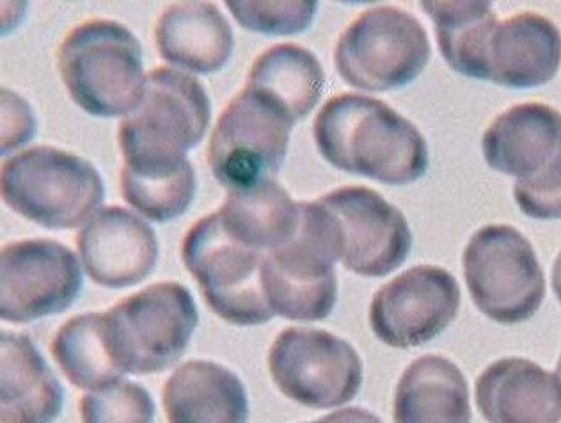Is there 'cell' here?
I'll return each instance as SVG.
<instances>
[{"label":"cell","mask_w":561,"mask_h":423,"mask_svg":"<svg viewBox=\"0 0 561 423\" xmlns=\"http://www.w3.org/2000/svg\"><path fill=\"white\" fill-rule=\"evenodd\" d=\"M552 290L557 294L558 301L561 305V251L558 254L557 260H554V265H552Z\"/></svg>","instance_id":"31"},{"label":"cell","mask_w":561,"mask_h":423,"mask_svg":"<svg viewBox=\"0 0 561 423\" xmlns=\"http://www.w3.org/2000/svg\"><path fill=\"white\" fill-rule=\"evenodd\" d=\"M393 422L471 423L469 388L462 370L448 357H417L398 381Z\"/></svg>","instance_id":"22"},{"label":"cell","mask_w":561,"mask_h":423,"mask_svg":"<svg viewBox=\"0 0 561 423\" xmlns=\"http://www.w3.org/2000/svg\"><path fill=\"white\" fill-rule=\"evenodd\" d=\"M483 159L517 179L515 203L540 221L561 219V113L551 105H514L489 125Z\"/></svg>","instance_id":"4"},{"label":"cell","mask_w":561,"mask_h":423,"mask_svg":"<svg viewBox=\"0 0 561 423\" xmlns=\"http://www.w3.org/2000/svg\"><path fill=\"white\" fill-rule=\"evenodd\" d=\"M294 125L271 99L243 88L211 133L208 165L217 182L231 193L276 180Z\"/></svg>","instance_id":"11"},{"label":"cell","mask_w":561,"mask_h":423,"mask_svg":"<svg viewBox=\"0 0 561 423\" xmlns=\"http://www.w3.org/2000/svg\"><path fill=\"white\" fill-rule=\"evenodd\" d=\"M557 377H558V379H560V382H561V356H560V362H558Z\"/></svg>","instance_id":"32"},{"label":"cell","mask_w":561,"mask_h":423,"mask_svg":"<svg viewBox=\"0 0 561 423\" xmlns=\"http://www.w3.org/2000/svg\"><path fill=\"white\" fill-rule=\"evenodd\" d=\"M460 299L454 274L417 265L375 291L368 313L371 331L389 347H421L448 330L459 316Z\"/></svg>","instance_id":"15"},{"label":"cell","mask_w":561,"mask_h":423,"mask_svg":"<svg viewBox=\"0 0 561 423\" xmlns=\"http://www.w3.org/2000/svg\"><path fill=\"white\" fill-rule=\"evenodd\" d=\"M313 137L320 156L336 170L380 184H412L431 162L416 125L365 94L332 96L314 118Z\"/></svg>","instance_id":"1"},{"label":"cell","mask_w":561,"mask_h":423,"mask_svg":"<svg viewBox=\"0 0 561 423\" xmlns=\"http://www.w3.org/2000/svg\"><path fill=\"white\" fill-rule=\"evenodd\" d=\"M277 390L309 410H332L356 399L363 362L356 348L329 331L286 328L268 351Z\"/></svg>","instance_id":"12"},{"label":"cell","mask_w":561,"mask_h":423,"mask_svg":"<svg viewBox=\"0 0 561 423\" xmlns=\"http://www.w3.org/2000/svg\"><path fill=\"white\" fill-rule=\"evenodd\" d=\"M434 22L440 54L460 76L480 80L486 36L497 22L491 2H421Z\"/></svg>","instance_id":"26"},{"label":"cell","mask_w":561,"mask_h":423,"mask_svg":"<svg viewBox=\"0 0 561 423\" xmlns=\"http://www.w3.org/2000/svg\"><path fill=\"white\" fill-rule=\"evenodd\" d=\"M210 116V99L196 77L173 68L151 71L139 105L117 127L123 170L137 174L182 170L188 164L187 151L205 137Z\"/></svg>","instance_id":"2"},{"label":"cell","mask_w":561,"mask_h":423,"mask_svg":"<svg viewBox=\"0 0 561 423\" xmlns=\"http://www.w3.org/2000/svg\"><path fill=\"white\" fill-rule=\"evenodd\" d=\"M560 65V28L542 14L520 13L497 20L491 28L480 80L529 90L551 82Z\"/></svg>","instance_id":"17"},{"label":"cell","mask_w":561,"mask_h":423,"mask_svg":"<svg viewBox=\"0 0 561 423\" xmlns=\"http://www.w3.org/2000/svg\"><path fill=\"white\" fill-rule=\"evenodd\" d=\"M82 423H153L154 402L137 382L119 379L80 399Z\"/></svg>","instance_id":"28"},{"label":"cell","mask_w":561,"mask_h":423,"mask_svg":"<svg viewBox=\"0 0 561 423\" xmlns=\"http://www.w3.org/2000/svg\"><path fill=\"white\" fill-rule=\"evenodd\" d=\"M431 61V42L420 20L393 5L360 13L337 39L334 65L357 90H398L411 84Z\"/></svg>","instance_id":"8"},{"label":"cell","mask_w":561,"mask_h":423,"mask_svg":"<svg viewBox=\"0 0 561 423\" xmlns=\"http://www.w3.org/2000/svg\"><path fill=\"white\" fill-rule=\"evenodd\" d=\"M199 324L196 302L180 283H154L103 313V333L123 374H160L179 363Z\"/></svg>","instance_id":"6"},{"label":"cell","mask_w":561,"mask_h":423,"mask_svg":"<svg viewBox=\"0 0 561 423\" xmlns=\"http://www.w3.org/2000/svg\"><path fill=\"white\" fill-rule=\"evenodd\" d=\"M91 282L127 288L145 282L159 260V239L148 222L122 207H105L76 237Z\"/></svg>","instance_id":"16"},{"label":"cell","mask_w":561,"mask_h":423,"mask_svg":"<svg viewBox=\"0 0 561 423\" xmlns=\"http://www.w3.org/2000/svg\"><path fill=\"white\" fill-rule=\"evenodd\" d=\"M319 203L336 228L343 267L365 278H383L408 260L412 250L408 219L374 188H336Z\"/></svg>","instance_id":"14"},{"label":"cell","mask_w":561,"mask_h":423,"mask_svg":"<svg viewBox=\"0 0 561 423\" xmlns=\"http://www.w3.org/2000/svg\"><path fill=\"white\" fill-rule=\"evenodd\" d=\"M169 423H248L249 399L239 376L216 362L192 359L162 391Z\"/></svg>","instance_id":"21"},{"label":"cell","mask_w":561,"mask_h":423,"mask_svg":"<svg viewBox=\"0 0 561 423\" xmlns=\"http://www.w3.org/2000/svg\"><path fill=\"white\" fill-rule=\"evenodd\" d=\"M182 260L220 319L234 325H262L276 317L263 291L265 253L231 239L216 211L191 226L183 237Z\"/></svg>","instance_id":"10"},{"label":"cell","mask_w":561,"mask_h":423,"mask_svg":"<svg viewBox=\"0 0 561 423\" xmlns=\"http://www.w3.org/2000/svg\"><path fill=\"white\" fill-rule=\"evenodd\" d=\"M477 405L489 423H560L561 382L524 357H503L477 379Z\"/></svg>","instance_id":"18"},{"label":"cell","mask_w":561,"mask_h":423,"mask_svg":"<svg viewBox=\"0 0 561 423\" xmlns=\"http://www.w3.org/2000/svg\"><path fill=\"white\" fill-rule=\"evenodd\" d=\"M160 57L192 73H214L233 54V31L214 2H174L154 25Z\"/></svg>","instance_id":"20"},{"label":"cell","mask_w":561,"mask_h":423,"mask_svg":"<svg viewBox=\"0 0 561 423\" xmlns=\"http://www.w3.org/2000/svg\"><path fill=\"white\" fill-rule=\"evenodd\" d=\"M472 302L497 324H520L540 310L546 278L534 245L508 225L483 226L462 256Z\"/></svg>","instance_id":"9"},{"label":"cell","mask_w":561,"mask_h":423,"mask_svg":"<svg viewBox=\"0 0 561 423\" xmlns=\"http://www.w3.org/2000/svg\"><path fill=\"white\" fill-rule=\"evenodd\" d=\"M196 174L188 162L173 173L137 174L122 170V194L131 208L153 222L173 221L191 207Z\"/></svg>","instance_id":"27"},{"label":"cell","mask_w":561,"mask_h":423,"mask_svg":"<svg viewBox=\"0 0 561 423\" xmlns=\"http://www.w3.org/2000/svg\"><path fill=\"white\" fill-rule=\"evenodd\" d=\"M234 20L248 31L271 36L299 34L311 25L317 2H226Z\"/></svg>","instance_id":"29"},{"label":"cell","mask_w":561,"mask_h":423,"mask_svg":"<svg viewBox=\"0 0 561 423\" xmlns=\"http://www.w3.org/2000/svg\"><path fill=\"white\" fill-rule=\"evenodd\" d=\"M82 267L76 253L61 242L28 239L0 253V317L28 324L57 316L79 299Z\"/></svg>","instance_id":"13"},{"label":"cell","mask_w":561,"mask_h":423,"mask_svg":"<svg viewBox=\"0 0 561 423\" xmlns=\"http://www.w3.org/2000/svg\"><path fill=\"white\" fill-rule=\"evenodd\" d=\"M65 390L27 334H0V422L54 423Z\"/></svg>","instance_id":"19"},{"label":"cell","mask_w":561,"mask_h":423,"mask_svg":"<svg viewBox=\"0 0 561 423\" xmlns=\"http://www.w3.org/2000/svg\"><path fill=\"white\" fill-rule=\"evenodd\" d=\"M308 423H383L377 414L363 408H346V410L334 411V413L317 420V422Z\"/></svg>","instance_id":"30"},{"label":"cell","mask_w":561,"mask_h":423,"mask_svg":"<svg viewBox=\"0 0 561 423\" xmlns=\"http://www.w3.org/2000/svg\"><path fill=\"white\" fill-rule=\"evenodd\" d=\"M325 73L308 48L280 43L254 59L245 88L279 105L295 123L311 114L322 99Z\"/></svg>","instance_id":"24"},{"label":"cell","mask_w":561,"mask_h":423,"mask_svg":"<svg viewBox=\"0 0 561 423\" xmlns=\"http://www.w3.org/2000/svg\"><path fill=\"white\" fill-rule=\"evenodd\" d=\"M50 353L66 379L79 390L99 391L125 376L108 351L103 313L66 320L51 340Z\"/></svg>","instance_id":"25"},{"label":"cell","mask_w":561,"mask_h":423,"mask_svg":"<svg viewBox=\"0 0 561 423\" xmlns=\"http://www.w3.org/2000/svg\"><path fill=\"white\" fill-rule=\"evenodd\" d=\"M57 70L71 100L99 118L128 116L145 93L139 39L114 20H90L66 34Z\"/></svg>","instance_id":"3"},{"label":"cell","mask_w":561,"mask_h":423,"mask_svg":"<svg viewBox=\"0 0 561 423\" xmlns=\"http://www.w3.org/2000/svg\"><path fill=\"white\" fill-rule=\"evenodd\" d=\"M0 193L5 205L28 221L73 230L99 211L105 188L88 160L54 146H34L2 164Z\"/></svg>","instance_id":"5"},{"label":"cell","mask_w":561,"mask_h":423,"mask_svg":"<svg viewBox=\"0 0 561 423\" xmlns=\"http://www.w3.org/2000/svg\"><path fill=\"white\" fill-rule=\"evenodd\" d=\"M216 214L231 239L265 254L290 242L300 225V203L276 180L231 191Z\"/></svg>","instance_id":"23"},{"label":"cell","mask_w":561,"mask_h":423,"mask_svg":"<svg viewBox=\"0 0 561 423\" xmlns=\"http://www.w3.org/2000/svg\"><path fill=\"white\" fill-rule=\"evenodd\" d=\"M336 228L319 199L300 203V225L290 242L265 254L263 291L274 316L319 322L337 302Z\"/></svg>","instance_id":"7"}]
</instances>
